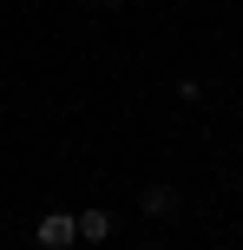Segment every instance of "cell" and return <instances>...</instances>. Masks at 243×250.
<instances>
[{"instance_id":"1","label":"cell","mask_w":243,"mask_h":250,"mask_svg":"<svg viewBox=\"0 0 243 250\" xmlns=\"http://www.w3.org/2000/svg\"><path fill=\"white\" fill-rule=\"evenodd\" d=\"M33 237H39V250H66V244H79V224H73L66 211H46Z\"/></svg>"},{"instance_id":"2","label":"cell","mask_w":243,"mask_h":250,"mask_svg":"<svg viewBox=\"0 0 243 250\" xmlns=\"http://www.w3.org/2000/svg\"><path fill=\"white\" fill-rule=\"evenodd\" d=\"M138 204H145V217H171V211H178V191H171V185H145Z\"/></svg>"},{"instance_id":"3","label":"cell","mask_w":243,"mask_h":250,"mask_svg":"<svg viewBox=\"0 0 243 250\" xmlns=\"http://www.w3.org/2000/svg\"><path fill=\"white\" fill-rule=\"evenodd\" d=\"M73 224H79V244H105V237H112V217H105V211H79Z\"/></svg>"},{"instance_id":"4","label":"cell","mask_w":243,"mask_h":250,"mask_svg":"<svg viewBox=\"0 0 243 250\" xmlns=\"http://www.w3.org/2000/svg\"><path fill=\"white\" fill-rule=\"evenodd\" d=\"M92 7H118V0H92Z\"/></svg>"}]
</instances>
